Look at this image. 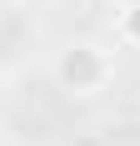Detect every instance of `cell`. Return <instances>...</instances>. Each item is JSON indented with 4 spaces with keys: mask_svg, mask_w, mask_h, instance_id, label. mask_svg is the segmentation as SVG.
<instances>
[{
    "mask_svg": "<svg viewBox=\"0 0 140 146\" xmlns=\"http://www.w3.org/2000/svg\"><path fill=\"white\" fill-rule=\"evenodd\" d=\"M50 76H55V86L75 101H90L100 91L115 81V56L105 50L100 40H65L50 60Z\"/></svg>",
    "mask_w": 140,
    "mask_h": 146,
    "instance_id": "1",
    "label": "cell"
},
{
    "mask_svg": "<svg viewBox=\"0 0 140 146\" xmlns=\"http://www.w3.org/2000/svg\"><path fill=\"white\" fill-rule=\"evenodd\" d=\"M115 35H120V45L140 50V5H125V10H120V20H115Z\"/></svg>",
    "mask_w": 140,
    "mask_h": 146,
    "instance_id": "2",
    "label": "cell"
},
{
    "mask_svg": "<svg viewBox=\"0 0 140 146\" xmlns=\"http://www.w3.org/2000/svg\"><path fill=\"white\" fill-rule=\"evenodd\" d=\"M115 5H120V10H125V5H140V0H115Z\"/></svg>",
    "mask_w": 140,
    "mask_h": 146,
    "instance_id": "3",
    "label": "cell"
}]
</instances>
